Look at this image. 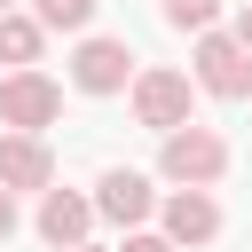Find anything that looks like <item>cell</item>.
<instances>
[{
	"label": "cell",
	"instance_id": "obj_8",
	"mask_svg": "<svg viewBox=\"0 0 252 252\" xmlns=\"http://www.w3.org/2000/svg\"><path fill=\"white\" fill-rule=\"evenodd\" d=\"M87 228H94V197H79V189H47L39 197V236L63 252V244H87Z\"/></svg>",
	"mask_w": 252,
	"mask_h": 252
},
{
	"label": "cell",
	"instance_id": "obj_4",
	"mask_svg": "<svg viewBox=\"0 0 252 252\" xmlns=\"http://www.w3.org/2000/svg\"><path fill=\"white\" fill-rule=\"evenodd\" d=\"M134 79V47L126 39H79V55H71V87L79 94H118Z\"/></svg>",
	"mask_w": 252,
	"mask_h": 252
},
{
	"label": "cell",
	"instance_id": "obj_10",
	"mask_svg": "<svg viewBox=\"0 0 252 252\" xmlns=\"http://www.w3.org/2000/svg\"><path fill=\"white\" fill-rule=\"evenodd\" d=\"M39 39H47V24L39 16H16V8H0V63H39Z\"/></svg>",
	"mask_w": 252,
	"mask_h": 252
},
{
	"label": "cell",
	"instance_id": "obj_5",
	"mask_svg": "<svg viewBox=\"0 0 252 252\" xmlns=\"http://www.w3.org/2000/svg\"><path fill=\"white\" fill-rule=\"evenodd\" d=\"M134 118L158 126V134L181 126V118H189V79H181V71H134Z\"/></svg>",
	"mask_w": 252,
	"mask_h": 252
},
{
	"label": "cell",
	"instance_id": "obj_7",
	"mask_svg": "<svg viewBox=\"0 0 252 252\" xmlns=\"http://www.w3.org/2000/svg\"><path fill=\"white\" fill-rule=\"evenodd\" d=\"M55 181V158H47V142L39 134H0V189H47Z\"/></svg>",
	"mask_w": 252,
	"mask_h": 252
},
{
	"label": "cell",
	"instance_id": "obj_14",
	"mask_svg": "<svg viewBox=\"0 0 252 252\" xmlns=\"http://www.w3.org/2000/svg\"><path fill=\"white\" fill-rule=\"evenodd\" d=\"M16 236V189H0V244Z\"/></svg>",
	"mask_w": 252,
	"mask_h": 252
},
{
	"label": "cell",
	"instance_id": "obj_3",
	"mask_svg": "<svg viewBox=\"0 0 252 252\" xmlns=\"http://www.w3.org/2000/svg\"><path fill=\"white\" fill-rule=\"evenodd\" d=\"M197 87L205 94H220V102H244L252 94V55L236 47V32H197Z\"/></svg>",
	"mask_w": 252,
	"mask_h": 252
},
{
	"label": "cell",
	"instance_id": "obj_13",
	"mask_svg": "<svg viewBox=\"0 0 252 252\" xmlns=\"http://www.w3.org/2000/svg\"><path fill=\"white\" fill-rule=\"evenodd\" d=\"M118 252H181V244H173V236H165V228H158V236H150V228H134V236H126V244H118Z\"/></svg>",
	"mask_w": 252,
	"mask_h": 252
},
{
	"label": "cell",
	"instance_id": "obj_15",
	"mask_svg": "<svg viewBox=\"0 0 252 252\" xmlns=\"http://www.w3.org/2000/svg\"><path fill=\"white\" fill-rule=\"evenodd\" d=\"M236 47H244V55H252V8H244V16H236Z\"/></svg>",
	"mask_w": 252,
	"mask_h": 252
},
{
	"label": "cell",
	"instance_id": "obj_6",
	"mask_svg": "<svg viewBox=\"0 0 252 252\" xmlns=\"http://www.w3.org/2000/svg\"><path fill=\"white\" fill-rule=\"evenodd\" d=\"M150 205H158V189H150L134 165H110V173L94 181V213H102V220H118V228H142V220H150Z\"/></svg>",
	"mask_w": 252,
	"mask_h": 252
},
{
	"label": "cell",
	"instance_id": "obj_1",
	"mask_svg": "<svg viewBox=\"0 0 252 252\" xmlns=\"http://www.w3.org/2000/svg\"><path fill=\"white\" fill-rule=\"evenodd\" d=\"M158 165H165V181H181V189H213L220 173H228V142L213 134V126H165V150H158Z\"/></svg>",
	"mask_w": 252,
	"mask_h": 252
},
{
	"label": "cell",
	"instance_id": "obj_12",
	"mask_svg": "<svg viewBox=\"0 0 252 252\" xmlns=\"http://www.w3.org/2000/svg\"><path fill=\"white\" fill-rule=\"evenodd\" d=\"M213 16H220V0H165V24L173 32H205Z\"/></svg>",
	"mask_w": 252,
	"mask_h": 252
},
{
	"label": "cell",
	"instance_id": "obj_17",
	"mask_svg": "<svg viewBox=\"0 0 252 252\" xmlns=\"http://www.w3.org/2000/svg\"><path fill=\"white\" fill-rule=\"evenodd\" d=\"M0 8H8V0H0Z\"/></svg>",
	"mask_w": 252,
	"mask_h": 252
},
{
	"label": "cell",
	"instance_id": "obj_16",
	"mask_svg": "<svg viewBox=\"0 0 252 252\" xmlns=\"http://www.w3.org/2000/svg\"><path fill=\"white\" fill-rule=\"evenodd\" d=\"M63 252H94V244H63Z\"/></svg>",
	"mask_w": 252,
	"mask_h": 252
},
{
	"label": "cell",
	"instance_id": "obj_9",
	"mask_svg": "<svg viewBox=\"0 0 252 252\" xmlns=\"http://www.w3.org/2000/svg\"><path fill=\"white\" fill-rule=\"evenodd\" d=\"M165 236H173V244H213V236H220V205H213L205 189H173V197H165Z\"/></svg>",
	"mask_w": 252,
	"mask_h": 252
},
{
	"label": "cell",
	"instance_id": "obj_11",
	"mask_svg": "<svg viewBox=\"0 0 252 252\" xmlns=\"http://www.w3.org/2000/svg\"><path fill=\"white\" fill-rule=\"evenodd\" d=\"M94 8H102V0H32V16H39L47 32H87Z\"/></svg>",
	"mask_w": 252,
	"mask_h": 252
},
{
	"label": "cell",
	"instance_id": "obj_2",
	"mask_svg": "<svg viewBox=\"0 0 252 252\" xmlns=\"http://www.w3.org/2000/svg\"><path fill=\"white\" fill-rule=\"evenodd\" d=\"M55 118H63V87H55L47 71L24 63V71L0 79V126H16V134H47Z\"/></svg>",
	"mask_w": 252,
	"mask_h": 252
}]
</instances>
